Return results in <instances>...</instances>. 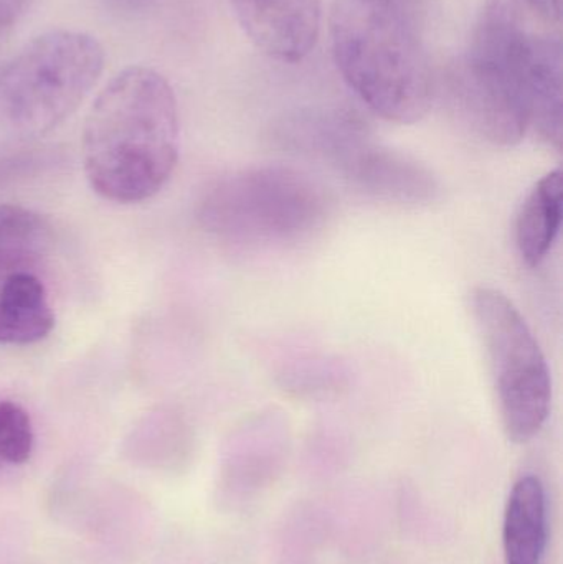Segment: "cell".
Wrapping results in <instances>:
<instances>
[{
	"label": "cell",
	"mask_w": 563,
	"mask_h": 564,
	"mask_svg": "<svg viewBox=\"0 0 563 564\" xmlns=\"http://www.w3.org/2000/svg\"><path fill=\"white\" fill-rule=\"evenodd\" d=\"M502 543L506 564H541L548 545V500L539 477H521L512 487Z\"/></svg>",
	"instance_id": "10"
},
{
	"label": "cell",
	"mask_w": 563,
	"mask_h": 564,
	"mask_svg": "<svg viewBox=\"0 0 563 564\" xmlns=\"http://www.w3.org/2000/svg\"><path fill=\"white\" fill-rule=\"evenodd\" d=\"M36 0H0V48Z\"/></svg>",
	"instance_id": "15"
},
{
	"label": "cell",
	"mask_w": 563,
	"mask_h": 564,
	"mask_svg": "<svg viewBox=\"0 0 563 564\" xmlns=\"http://www.w3.org/2000/svg\"><path fill=\"white\" fill-rule=\"evenodd\" d=\"M323 188L281 165L243 169L218 178L198 205L202 227L221 240L251 247L296 243L326 217Z\"/></svg>",
	"instance_id": "5"
},
{
	"label": "cell",
	"mask_w": 563,
	"mask_h": 564,
	"mask_svg": "<svg viewBox=\"0 0 563 564\" xmlns=\"http://www.w3.org/2000/svg\"><path fill=\"white\" fill-rule=\"evenodd\" d=\"M528 6L548 22H559L562 17V0H526Z\"/></svg>",
	"instance_id": "16"
},
{
	"label": "cell",
	"mask_w": 563,
	"mask_h": 564,
	"mask_svg": "<svg viewBox=\"0 0 563 564\" xmlns=\"http://www.w3.org/2000/svg\"><path fill=\"white\" fill-rule=\"evenodd\" d=\"M105 58L101 43L88 33L36 36L0 68V124L22 138L58 128L95 88Z\"/></svg>",
	"instance_id": "4"
},
{
	"label": "cell",
	"mask_w": 563,
	"mask_h": 564,
	"mask_svg": "<svg viewBox=\"0 0 563 564\" xmlns=\"http://www.w3.org/2000/svg\"><path fill=\"white\" fill-rule=\"evenodd\" d=\"M329 23L337 69L370 111L396 124L425 118L429 59L393 0H336Z\"/></svg>",
	"instance_id": "2"
},
{
	"label": "cell",
	"mask_w": 563,
	"mask_h": 564,
	"mask_svg": "<svg viewBox=\"0 0 563 564\" xmlns=\"http://www.w3.org/2000/svg\"><path fill=\"white\" fill-rule=\"evenodd\" d=\"M181 119L167 79L129 66L99 93L83 129V164L99 197L139 204L158 195L177 167Z\"/></svg>",
	"instance_id": "1"
},
{
	"label": "cell",
	"mask_w": 563,
	"mask_h": 564,
	"mask_svg": "<svg viewBox=\"0 0 563 564\" xmlns=\"http://www.w3.org/2000/svg\"><path fill=\"white\" fill-rule=\"evenodd\" d=\"M529 40L519 0H486L453 73L459 112L491 144H519L531 128Z\"/></svg>",
	"instance_id": "3"
},
{
	"label": "cell",
	"mask_w": 563,
	"mask_h": 564,
	"mask_svg": "<svg viewBox=\"0 0 563 564\" xmlns=\"http://www.w3.org/2000/svg\"><path fill=\"white\" fill-rule=\"evenodd\" d=\"M48 221L19 205H0V276H10L40 260L52 241Z\"/></svg>",
	"instance_id": "13"
},
{
	"label": "cell",
	"mask_w": 563,
	"mask_h": 564,
	"mask_svg": "<svg viewBox=\"0 0 563 564\" xmlns=\"http://www.w3.org/2000/svg\"><path fill=\"white\" fill-rule=\"evenodd\" d=\"M251 42L271 58L297 63L310 55L321 30V0H231Z\"/></svg>",
	"instance_id": "7"
},
{
	"label": "cell",
	"mask_w": 563,
	"mask_h": 564,
	"mask_svg": "<svg viewBox=\"0 0 563 564\" xmlns=\"http://www.w3.org/2000/svg\"><path fill=\"white\" fill-rule=\"evenodd\" d=\"M528 96L531 128L544 141L562 149V46L559 40L531 36L528 53Z\"/></svg>",
	"instance_id": "9"
},
{
	"label": "cell",
	"mask_w": 563,
	"mask_h": 564,
	"mask_svg": "<svg viewBox=\"0 0 563 564\" xmlns=\"http://www.w3.org/2000/svg\"><path fill=\"white\" fill-rule=\"evenodd\" d=\"M346 174L367 194L399 204H425L439 192L435 178L425 167L380 149L350 152Z\"/></svg>",
	"instance_id": "8"
},
{
	"label": "cell",
	"mask_w": 563,
	"mask_h": 564,
	"mask_svg": "<svg viewBox=\"0 0 563 564\" xmlns=\"http://www.w3.org/2000/svg\"><path fill=\"white\" fill-rule=\"evenodd\" d=\"M109 2H111L112 6L119 7V9L138 10L144 9L152 0H109Z\"/></svg>",
	"instance_id": "17"
},
{
	"label": "cell",
	"mask_w": 563,
	"mask_h": 564,
	"mask_svg": "<svg viewBox=\"0 0 563 564\" xmlns=\"http://www.w3.org/2000/svg\"><path fill=\"white\" fill-rule=\"evenodd\" d=\"M55 327L45 285L29 271L10 274L0 288V344L30 345Z\"/></svg>",
	"instance_id": "11"
},
{
	"label": "cell",
	"mask_w": 563,
	"mask_h": 564,
	"mask_svg": "<svg viewBox=\"0 0 563 564\" xmlns=\"http://www.w3.org/2000/svg\"><path fill=\"white\" fill-rule=\"evenodd\" d=\"M563 215V172H549L532 187L516 218V247L526 267L539 268L554 247Z\"/></svg>",
	"instance_id": "12"
},
{
	"label": "cell",
	"mask_w": 563,
	"mask_h": 564,
	"mask_svg": "<svg viewBox=\"0 0 563 564\" xmlns=\"http://www.w3.org/2000/svg\"><path fill=\"white\" fill-rule=\"evenodd\" d=\"M472 312L488 355L502 426L509 440H534L552 404V378L538 338L515 302L495 288H476Z\"/></svg>",
	"instance_id": "6"
},
{
	"label": "cell",
	"mask_w": 563,
	"mask_h": 564,
	"mask_svg": "<svg viewBox=\"0 0 563 564\" xmlns=\"http://www.w3.org/2000/svg\"><path fill=\"white\" fill-rule=\"evenodd\" d=\"M33 441L29 413L13 401H0V460L25 464L32 456Z\"/></svg>",
	"instance_id": "14"
}]
</instances>
